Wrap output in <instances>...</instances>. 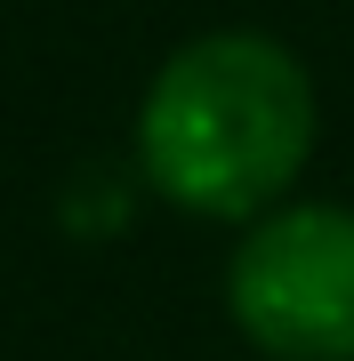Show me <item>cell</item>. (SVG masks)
Listing matches in <instances>:
<instances>
[{"instance_id":"cell-1","label":"cell","mask_w":354,"mask_h":361,"mask_svg":"<svg viewBox=\"0 0 354 361\" xmlns=\"http://www.w3.org/2000/svg\"><path fill=\"white\" fill-rule=\"evenodd\" d=\"M314 153V80L274 32L185 40L137 104V169L194 217H258Z\"/></svg>"},{"instance_id":"cell-2","label":"cell","mask_w":354,"mask_h":361,"mask_svg":"<svg viewBox=\"0 0 354 361\" xmlns=\"http://www.w3.org/2000/svg\"><path fill=\"white\" fill-rule=\"evenodd\" d=\"M225 305L274 361H354V209L290 201L242 233Z\"/></svg>"},{"instance_id":"cell-3","label":"cell","mask_w":354,"mask_h":361,"mask_svg":"<svg viewBox=\"0 0 354 361\" xmlns=\"http://www.w3.org/2000/svg\"><path fill=\"white\" fill-rule=\"evenodd\" d=\"M65 225H73V233H121V225H129V185H121L113 169H97V201H89V193H81V177H73Z\"/></svg>"}]
</instances>
